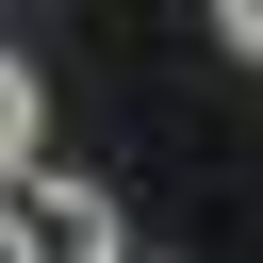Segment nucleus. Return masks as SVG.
I'll list each match as a JSON object with an SVG mask.
<instances>
[{
	"instance_id": "f257e3e1",
	"label": "nucleus",
	"mask_w": 263,
	"mask_h": 263,
	"mask_svg": "<svg viewBox=\"0 0 263 263\" xmlns=\"http://www.w3.org/2000/svg\"><path fill=\"white\" fill-rule=\"evenodd\" d=\"M0 263H132V230H115V181L16 164V181H0Z\"/></svg>"
},
{
	"instance_id": "f03ea898",
	"label": "nucleus",
	"mask_w": 263,
	"mask_h": 263,
	"mask_svg": "<svg viewBox=\"0 0 263 263\" xmlns=\"http://www.w3.org/2000/svg\"><path fill=\"white\" fill-rule=\"evenodd\" d=\"M33 148H49V82H33V66H16V49H0V181H16V164H33Z\"/></svg>"
},
{
	"instance_id": "7ed1b4c3",
	"label": "nucleus",
	"mask_w": 263,
	"mask_h": 263,
	"mask_svg": "<svg viewBox=\"0 0 263 263\" xmlns=\"http://www.w3.org/2000/svg\"><path fill=\"white\" fill-rule=\"evenodd\" d=\"M214 49H230V66H263V0H214Z\"/></svg>"
}]
</instances>
